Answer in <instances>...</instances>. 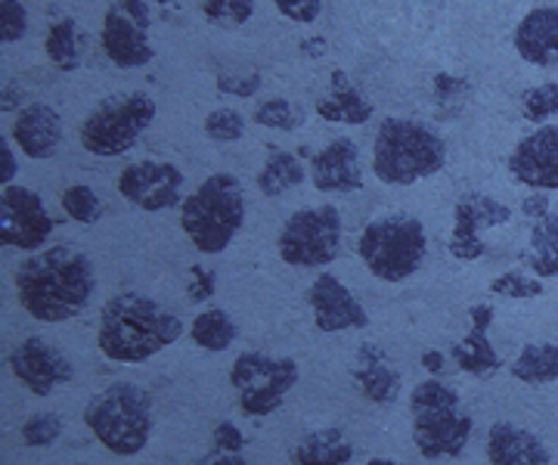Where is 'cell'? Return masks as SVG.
I'll return each instance as SVG.
<instances>
[{
    "mask_svg": "<svg viewBox=\"0 0 558 465\" xmlns=\"http://www.w3.org/2000/svg\"><path fill=\"white\" fill-rule=\"evenodd\" d=\"M22 310L38 323H69L97 292L94 261L69 245H53L28 255L13 273Z\"/></svg>",
    "mask_w": 558,
    "mask_h": 465,
    "instance_id": "obj_1",
    "label": "cell"
},
{
    "mask_svg": "<svg viewBox=\"0 0 558 465\" xmlns=\"http://www.w3.org/2000/svg\"><path fill=\"white\" fill-rule=\"evenodd\" d=\"M183 320L143 292H119L100 310L97 347L112 364H146L183 339Z\"/></svg>",
    "mask_w": 558,
    "mask_h": 465,
    "instance_id": "obj_2",
    "label": "cell"
},
{
    "mask_svg": "<svg viewBox=\"0 0 558 465\" xmlns=\"http://www.w3.org/2000/svg\"><path fill=\"white\" fill-rule=\"evenodd\" d=\"M84 425L112 456L131 460L149 446L153 438V397L137 382H112L84 406Z\"/></svg>",
    "mask_w": 558,
    "mask_h": 465,
    "instance_id": "obj_3",
    "label": "cell"
},
{
    "mask_svg": "<svg viewBox=\"0 0 558 465\" xmlns=\"http://www.w3.org/2000/svg\"><path fill=\"white\" fill-rule=\"evenodd\" d=\"M410 423L422 460H459L475 428L457 388L440 379H425L410 391Z\"/></svg>",
    "mask_w": 558,
    "mask_h": 465,
    "instance_id": "obj_4",
    "label": "cell"
},
{
    "mask_svg": "<svg viewBox=\"0 0 558 465\" xmlns=\"http://www.w3.org/2000/svg\"><path fill=\"white\" fill-rule=\"evenodd\" d=\"M447 164V143L416 119H385L373 143V174L388 186H413Z\"/></svg>",
    "mask_w": 558,
    "mask_h": 465,
    "instance_id": "obj_5",
    "label": "cell"
},
{
    "mask_svg": "<svg viewBox=\"0 0 558 465\" xmlns=\"http://www.w3.org/2000/svg\"><path fill=\"white\" fill-rule=\"evenodd\" d=\"M245 193L233 174H211L180 205V227L202 255H220L245 227Z\"/></svg>",
    "mask_w": 558,
    "mask_h": 465,
    "instance_id": "obj_6",
    "label": "cell"
},
{
    "mask_svg": "<svg viewBox=\"0 0 558 465\" xmlns=\"http://www.w3.org/2000/svg\"><path fill=\"white\" fill-rule=\"evenodd\" d=\"M357 255L381 283H407L428 258V230L416 215H379L360 230Z\"/></svg>",
    "mask_w": 558,
    "mask_h": 465,
    "instance_id": "obj_7",
    "label": "cell"
},
{
    "mask_svg": "<svg viewBox=\"0 0 558 465\" xmlns=\"http://www.w3.org/2000/svg\"><path fill=\"white\" fill-rule=\"evenodd\" d=\"M153 122H156V100L149 94L140 90L116 94L87 112V119L81 122L78 140L87 152L100 159H116L128 152L153 127Z\"/></svg>",
    "mask_w": 558,
    "mask_h": 465,
    "instance_id": "obj_8",
    "label": "cell"
},
{
    "mask_svg": "<svg viewBox=\"0 0 558 465\" xmlns=\"http://www.w3.org/2000/svg\"><path fill=\"white\" fill-rule=\"evenodd\" d=\"M230 384L236 391L242 416L264 419L286 404L299 384V364L292 357H274L264 351H245L230 366Z\"/></svg>",
    "mask_w": 558,
    "mask_h": 465,
    "instance_id": "obj_9",
    "label": "cell"
},
{
    "mask_svg": "<svg viewBox=\"0 0 558 465\" xmlns=\"http://www.w3.org/2000/svg\"><path fill=\"white\" fill-rule=\"evenodd\" d=\"M341 215L336 205L301 208L282 223L277 236V252L282 261L299 270H317L339 258L341 252Z\"/></svg>",
    "mask_w": 558,
    "mask_h": 465,
    "instance_id": "obj_10",
    "label": "cell"
},
{
    "mask_svg": "<svg viewBox=\"0 0 558 465\" xmlns=\"http://www.w3.org/2000/svg\"><path fill=\"white\" fill-rule=\"evenodd\" d=\"M149 25H153V16H149L146 0H112L100 28V44L106 57L119 69L149 65L156 57Z\"/></svg>",
    "mask_w": 558,
    "mask_h": 465,
    "instance_id": "obj_11",
    "label": "cell"
},
{
    "mask_svg": "<svg viewBox=\"0 0 558 465\" xmlns=\"http://www.w3.org/2000/svg\"><path fill=\"white\" fill-rule=\"evenodd\" d=\"M53 233V218L35 189L3 186L0 189V248H20L35 255Z\"/></svg>",
    "mask_w": 558,
    "mask_h": 465,
    "instance_id": "obj_12",
    "label": "cell"
},
{
    "mask_svg": "<svg viewBox=\"0 0 558 465\" xmlns=\"http://www.w3.org/2000/svg\"><path fill=\"white\" fill-rule=\"evenodd\" d=\"M7 366H10L13 379L25 384L35 397H50L57 388L75 379L72 360L57 344L44 342L40 335H28L25 342L16 344L7 357Z\"/></svg>",
    "mask_w": 558,
    "mask_h": 465,
    "instance_id": "obj_13",
    "label": "cell"
},
{
    "mask_svg": "<svg viewBox=\"0 0 558 465\" xmlns=\"http://www.w3.org/2000/svg\"><path fill=\"white\" fill-rule=\"evenodd\" d=\"M119 193L124 203H131L140 211H168L174 205H183V171L171 162L143 159L121 168Z\"/></svg>",
    "mask_w": 558,
    "mask_h": 465,
    "instance_id": "obj_14",
    "label": "cell"
},
{
    "mask_svg": "<svg viewBox=\"0 0 558 465\" xmlns=\"http://www.w3.org/2000/svg\"><path fill=\"white\" fill-rule=\"evenodd\" d=\"M509 174L534 193L558 189V124H539L509 152Z\"/></svg>",
    "mask_w": 558,
    "mask_h": 465,
    "instance_id": "obj_15",
    "label": "cell"
},
{
    "mask_svg": "<svg viewBox=\"0 0 558 465\" xmlns=\"http://www.w3.org/2000/svg\"><path fill=\"white\" fill-rule=\"evenodd\" d=\"M307 304H311V314H314V326H317L319 332H326V335L366 329L369 326L366 307L332 273H317V280L307 289Z\"/></svg>",
    "mask_w": 558,
    "mask_h": 465,
    "instance_id": "obj_16",
    "label": "cell"
},
{
    "mask_svg": "<svg viewBox=\"0 0 558 465\" xmlns=\"http://www.w3.org/2000/svg\"><path fill=\"white\" fill-rule=\"evenodd\" d=\"M311 183L319 193H341L351 196L363 189V168H360V146L351 137L329 140L311 159Z\"/></svg>",
    "mask_w": 558,
    "mask_h": 465,
    "instance_id": "obj_17",
    "label": "cell"
},
{
    "mask_svg": "<svg viewBox=\"0 0 558 465\" xmlns=\"http://www.w3.org/2000/svg\"><path fill=\"white\" fill-rule=\"evenodd\" d=\"M484 453L490 465H553V450L539 435L506 419L490 425Z\"/></svg>",
    "mask_w": 558,
    "mask_h": 465,
    "instance_id": "obj_18",
    "label": "cell"
},
{
    "mask_svg": "<svg viewBox=\"0 0 558 465\" xmlns=\"http://www.w3.org/2000/svg\"><path fill=\"white\" fill-rule=\"evenodd\" d=\"M512 44L521 60L556 69L558 65V7H534L527 10L512 32Z\"/></svg>",
    "mask_w": 558,
    "mask_h": 465,
    "instance_id": "obj_19",
    "label": "cell"
},
{
    "mask_svg": "<svg viewBox=\"0 0 558 465\" xmlns=\"http://www.w3.org/2000/svg\"><path fill=\"white\" fill-rule=\"evenodd\" d=\"M13 143L22 156L44 162L53 159L62 143V119L50 102H28L13 122Z\"/></svg>",
    "mask_w": 558,
    "mask_h": 465,
    "instance_id": "obj_20",
    "label": "cell"
},
{
    "mask_svg": "<svg viewBox=\"0 0 558 465\" xmlns=\"http://www.w3.org/2000/svg\"><path fill=\"white\" fill-rule=\"evenodd\" d=\"M469 332L453 344V364L469 376H494L499 366V354L490 342L494 326V307L490 304H472L469 307Z\"/></svg>",
    "mask_w": 558,
    "mask_h": 465,
    "instance_id": "obj_21",
    "label": "cell"
},
{
    "mask_svg": "<svg viewBox=\"0 0 558 465\" xmlns=\"http://www.w3.org/2000/svg\"><path fill=\"white\" fill-rule=\"evenodd\" d=\"M373 112H376V106L363 94V87H357L348 72L336 69L329 75L326 94L317 100L319 119L332 124H366L373 119Z\"/></svg>",
    "mask_w": 558,
    "mask_h": 465,
    "instance_id": "obj_22",
    "label": "cell"
},
{
    "mask_svg": "<svg viewBox=\"0 0 558 465\" xmlns=\"http://www.w3.org/2000/svg\"><path fill=\"white\" fill-rule=\"evenodd\" d=\"M354 382H357L360 394L369 404L388 406L395 404L403 391V376L398 366L385 357V351L376 344H360L357 366H354Z\"/></svg>",
    "mask_w": 558,
    "mask_h": 465,
    "instance_id": "obj_23",
    "label": "cell"
},
{
    "mask_svg": "<svg viewBox=\"0 0 558 465\" xmlns=\"http://www.w3.org/2000/svg\"><path fill=\"white\" fill-rule=\"evenodd\" d=\"M289 456L292 465H348L354 460V444L339 428H314L301 435Z\"/></svg>",
    "mask_w": 558,
    "mask_h": 465,
    "instance_id": "obj_24",
    "label": "cell"
},
{
    "mask_svg": "<svg viewBox=\"0 0 558 465\" xmlns=\"http://www.w3.org/2000/svg\"><path fill=\"white\" fill-rule=\"evenodd\" d=\"M512 379L521 384H553L558 379V344L556 342H527L519 351L515 364L509 366Z\"/></svg>",
    "mask_w": 558,
    "mask_h": 465,
    "instance_id": "obj_25",
    "label": "cell"
},
{
    "mask_svg": "<svg viewBox=\"0 0 558 465\" xmlns=\"http://www.w3.org/2000/svg\"><path fill=\"white\" fill-rule=\"evenodd\" d=\"M190 335H193V342L199 344L202 351L220 354V351H230L233 342L240 339V326L223 307H205V310H199L193 317Z\"/></svg>",
    "mask_w": 558,
    "mask_h": 465,
    "instance_id": "obj_26",
    "label": "cell"
},
{
    "mask_svg": "<svg viewBox=\"0 0 558 465\" xmlns=\"http://www.w3.org/2000/svg\"><path fill=\"white\" fill-rule=\"evenodd\" d=\"M304 178H307V168L301 164L299 156L277 149V152H270V156H267V162L260 164V171H258L260 196H267V199H279V196H286L289 189L301 186Z\"/></svg>",
    "mask_w": 558,
    "mask_h": 465,
    "instance_id": "obj_27",
    "label": "cell"
},
{
    "mask_svg": "<svg viewBox=\"0 0 558 465\" xmlns=\"http://www.w3.org/2000/svg\"><path fill=\"white\" fill-rule=\"evenodd\" d=\"M527 264L539 280L558 277V215H546L534 223L531 243H527Z\"/></svg>",
    "mask_w": 558,
    "mask_h": 465,
    "instance_id": "obj_28",
    "label": "cell"
},
{
    "mask_svg": "<svg viewBox=\"0 0 558 465\" xmlns=\"http://www.w3.org/2000/svg\"><path fill=\"white\" fill-rule=\"evenodd\" d=\"M44 53L47 60L53 62L62 72H75L81 62V35L78 25L72 16H62L50 28H47V38H44Z\"/></svg>",
    "mask_w": 558,
    "mask_h": 465,
    "instance_id": "obj_29",
    "label": "cell"
},
{
    "mask_svg": "<svg viewBox=\"0 0 558 465\" xmlns=\"http://www.w3.org/2000/svg\"><path fill=\"white\" fill-rule=\"evenodd\" d=\"M481 230L484 227L469 211V205L457 199V205H453V233H450V255L457 261H478L481 255L487 252V245L481 240Z\"/></svg>",
    "mask_w": 558,
    "mask_h": 465,
    "instance_id": "obj_30",
    "label": "cell"
},
{
    "mask_svg": "<svg viewBox=\"0 0 558 465\" xmlns=\"http://www.w3.org/2000/svg\"><path fill=\"white\" fill-rule=\"evenodd\" d=\"M252 122L260 127H274V131H299L304 124V109L286 97H270L258 102V109L252 112Z\"/></svg>",
    "mask_w": 558,
    "mask_h": 465,
    "instance_id": "obj_31",
    "label": "cell"
},
{
    "mask_svg": "<svg viewBox=\"0 0 558 465\" xmlns=\"http://www.w3.org/2000/svg\"><path fill=\"white\" fill-rule=\"evenodd\" d=\"M432 97H435V106L440 109V115H459L462 106L472 100V82L462 78V75L440 72L432 82Z\"/></svg>",
    "mask_w": 558,
    "mask_h": 465,
    "instance_id": "obj_32",
    "label": "cell"
},
{
    "mask_svg": "<svg viewBox=\"0 0 558 465\" xmlns=\"http://www.w3.org/2000/svg\"><path fill=\"white\" fill-rule=\"evenodd\" d=\"M65 423H62L60 413H32L20 428L22 444L32 446V450H47L62 438Z\"/></svg>",
    "mask_w": 558,
    "mask_h": 465,
    "instance_id": "obj_33",
    "label": "cell"
},
{
    "mask_svg": "<svg viewBox=\"0 0 558 465\" xmlns=\"http://www.w3.org/2000/svg\"><path fill=\"white\" fill-rule=\"evenodd\" d=\"M60 205H62V211H65L72 221L84 223V227L100 223L102 218L100 196H97L87 183H75V186H69V189L60 196Z\"/></svg>",
    "mask_w": 558,
    "mask_h": 465,
    "instance_id": "obj_34",
    "label": "cell"
},
{
    "mask_svg": "<svg viewBox=\"0 0 558 465\" xmlns=\"http://www.w3.org/2000/svg\"><path fill=\"white\" fill-rule=\"evenodd\" d=\"M521 109L527 122L549 124V119L558 115V82H543L537 87H527L521 97Z\"/></svg>",
    "mask_w": 558,
    "mask_h": 465,
    "instance_id": "obj_35",
    "label": "cell"
},
{
    "mask_svg": "<svg viewBox=\"0 0 558 465\" xmlns=\"http://www.w3.org/2000/svg\"><path fill=\"white\" fill-rule=\"evenodd\" d=\"M202 13L211 25L220 28H240L255 16V0H205Z\"/></svg>",
    "mask_w": 558,
    "mask_h": 465,
    "instance_id": "obj_36",
    "label": "cell"
},
{
    "mask_svg": "<svg viewBox=\"0 0 558 465\" xmlns=\"http://www.w3.org/2000/svg\"><path fill=\"white\" fill-rule=\"evenodd\" d=\"M245 134V115L230 109V106H220V109H211L205 115V137L215 143H236L242 140Z\"/></svg>",
    "mask_w": 558,
    "mask_h": 465,
    "instance_id": "obj_37",
    "label": "cell"
},
{
    "mask_svg": "<svg viewBox=\"0 0 558 465\" xmlns=\"http://www.w3.org/2000/svg\"><path fill=\"white\" fill-rule=\"evenodd\" d=\"M490 292L499 295V298H515V302L539 298L543 295V280L531 277V273H521V270H506V273H499L497 280H490Z\"/></svg>",
    "mask_w": 558,
    "mask_h": 465,
    "instance_id": "obj_38",
    "label": "cell"
},
{
    "mask_svg": "<svg viewBox=\"0 0 558 465\" xmlns=\"http://www.w3.org/2000/svg\"><path fill=\"white\" fill-rule=\"evenodd\" d=\"M215 84H218L220 94H227V97L248 100V97L260 94V87H264V75H260L258 69H245V72L220 69L218 75H215Z\"/></svg>",
    "mask_w": 558,
    "mask_h": 465,
    "instance_id": "obj_39",
    "label": "cell"
},
{
    "mask_svg": "<svg viewBox=\"0 0 558 465\" xmlns=\"http://www.w3.org/2000/svg\"><path fill=\"white\" fill-rule=\"evenodd\" d=\"M462 203L472 208V215L478 218L484 230L487 227H502V223L512 221V208L502 205L499 199H494V196H487V193H465Z\"/></svg>",
    "mask_w": 558,
    "mask_h": 465,
    "instance_id": "obj_40",
    "label": "cell"
},
{
    "mask_svg": "<svg viewBox=\"0 0 558 465\" xmlns=\"http://www.w3.org/2000/svg\"><path fill=\"white\" fill-rule=\"evenodd\" d=\"M28 35V10L22 0H0V44H16Z\"/></svg>",
    "mask_w": 558,
    "mask_h": 465,
    "instance_id": "obj_41",
    "label": "cell"
},
{
    "mask_svg": "<svg viewBox=\"0 0 558 465\" xmlns=\"http://www.w3.org/2000/svg\"><path fill=\"white\" fill-rule=\"evenodd\" d=\"M218 289V273L205 264H193L190 267V285H186V298L193 304L208 302Z\"/></svg>",
    "mask_w": 558,
    "mask_h": 465,
    "instance_id": "obj_42",
    "label": "cell"
},
{
    "mask_svg": "<svg viewBox=\"0 0 558 465\" xmlns=\"http://www.w3.org/2000/svg\"><path fill=\"white\" fill-rule=\"evenodd\" d=\"M279 10V16L286 20L301 22V25H311L319 20V10H323V0H274Z\"/></svg>",
    "mask_w": 558,
    "mask_h": 465,
    "instance_id": "obj_43",
    "label": "cell"
},
{
    "mask_svg": "<svg viewBox=\"0 0 558 465\" xmlns=\"http://www.w3.org/2000/svg\"><path fill=\"white\" fill-rule=\"evenodd\" d=\"M211 441H215V450L218 453H242L245 450V435L236 423L223 419V423L215 425L211 431Z\"/></svg>",
    "mask_w": 558,
    "mask_h": 465,
    "instance_id": "obj_44",
    "label": "cell"
},
{
    "mask_svg": "<svg viewBox=\"0 0 558 465\" xmlns=\"http://www.w3.org/2000/svg\"><path fill=\"white\" fill-rule=\"evenodd\" d=\"M25 100H28V94L22 84L10 82V78L0 82V112H22L28 106Z\"/></svg>",
    "mask_w": 558,
    "mask_h": 465,
    "instance_id": "obj_45",
    "label": "cell"
},
{
    "mask_svg": "<svg viewBox=\"0 0 558 465\" xmlns=\"http://www.w3.org/2000/svg\"><path fill=\"white\" fill-rule=\"evenodd\" d=\"M16 174H20V159H16V149H13V143L0 134V189L16 181Z\"/></svg>",
    "mask_w": 558,
    "mask_h": 465,
    "instance_id": "obj_46",
    "label": "cell"
},
{
    "mask_svg": "<svg viewBox=\"0 0 558 465\" xmlns=\"http://www.w3.org/2000/svg\"><path fill=\"white\" fill-rule=\"evenodd\" d=\"M521 215L531 218L534 223L543 221L546 215H553V211H549V193H527V196L521 199Z\"/></svg>",
    "mask_w": 558,
    "mask_h": 465,
    "instance_id": "obj_47",
    "label": "cell"
},
{
    "mask_svg": "<svg viewBox=\"0 0 558 465\" xmlns=\"http://www.w3.org/2000/svg\"><path fill=\"white\" fill-rule=\"evenodd\" d=\"M199 465H248V460L242 453H208L205 460H199Z\"/></svg>",
    "mask_w": 558,
    "mask_h": 465,
    "instance_id": "obj_48",
    "label": "cell"
},
{
    "mask_svg": "<svg viewBox=\"0 0 558 465\" xmlns=\"http://www.w3.org/2000/svg\"><path fill=\"white\" fill-rule=\"evenodd\" d=\"M422 366L432 372V376H440L447 369V357L440 351H422Z\"/></svg>",
    "mask_w": 558,
    "mask_h": 465,
    "instance_id": "obj_49",
    "label": "cell"
},
{
    "mask_svg": "<svg viewBox=\"0 0 558 465\" xmlns=\"http://www.w3.org/2000/svg\"><path fill=\"white\" fill-rule=\"evenodd\" d=\"M323 38H307V41H304V50H307V53H323V50H326V47H323Z\"/></svg>",
    "mask_w": 558,
    "mask_h": 465,
    "instance_id": "obj_50",
    "label": "cell"
},
{
    "mask_svg": "<svg viewBox=\"0 0 558 465\" xmlns=\"http://www.w3.org/2000/svg\"><path fill=\"white\" fill-rule=\"evenodd\" d=\"M366 465H403L400 460H388V456H376V460H369Z\"/></svg>",
    "mask_w": 558,
    "mask_h": 465,
    "instance_id": "obj_51",
    "label": "cell"
},
{
    "mask_svg": "<svg viewBox=\"0 0 558 465\" xmlns=\"http://www.w3.org/2000/svg\"><path fill=\"white\" fill-rule=\"evenodd\" d=\"M153 3H161V7H168V3H178V0H153Z\"/></svg>",
    "mask_w": 558,
    "mask_h": 465,
    "instance_id": "obj_52",
    "label": "cell"
}]
</instances>
